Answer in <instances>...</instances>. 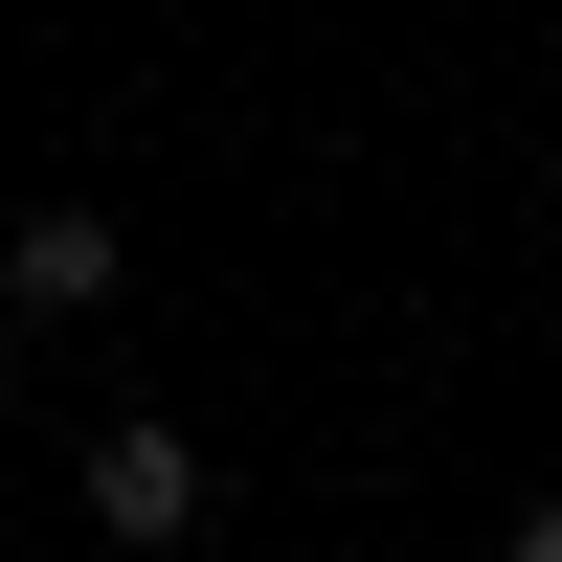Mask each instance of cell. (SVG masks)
Masks as SVG:
<instances>
[{
	"instance_id": "1",
	"label": "cell",
	"mask_w": 562,
	"mask_h": 562,
	"mask_svg": "<svg viewBox=\"0 0 562 562\" xmlns=\"http://www.w3.org/2000/svg\"><path fill=\"white\" fill-rule=\"evenodd\" d=\"M203 518V450L158 428V405H113V428H90V540H180Z\"/></svg>"
},
{
	"instance_id": "2",
	"label": "cell",
	"mask_w": 562,
	"mask_h": 562,
	"mask_svg": "<svg viewBox=\"0 0 562 562\" xmlns=\"http://www.w3.org/2000/svg\"><path fill=\"white\" fill-rule=\"evenodd\" d=\"M0 293H23V315H90V293H113V203H45L23 248H0Z\"/></svg>"
},
{
	"instance_id": "3",
	"label": "cell",
	"mask_w": 562,
	"mask_h": 562,
	"mask_svg": "<svg viewBox=\"0 0 562 562\" xmlns=\"http://www.w3.org/2000/svg\"><path fill=\"white\" fill-rule=\"evenodd\" d=\"M518 562H562V495H540V518H518Z\"/></svg>"
}]
</instances>
